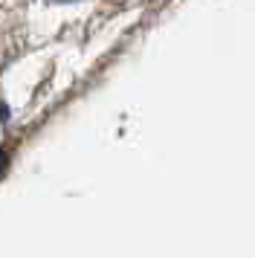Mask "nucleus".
Here are the masks:
<instances>
[{"instance_id":"obj_1","label":"nucleus","mask_w":255,"mask_h":258,"mask_svg":"<svg viewBox=\"0 0 255 258\" xmlns=\"http://www.w3.org/2000/svg\"><path fill=\"white\" fill-rule=\"evenodd\" d=\"M6 165H9V157H6V151H0V174L6 171Z\"/></svg>"}]
</instances>
